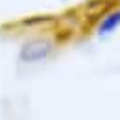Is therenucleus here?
<instances>
[{"mask_svg":"<svg viewBox=\"0 0 120 120\" xmlns=\"http://www.w3.org/2000/svg\"><path fill=\"white\" fill-rule=\"evenodd\" d=\"M56 52V41L46 35H35L22 41L17 52V59L20 65H41L48 61Z\"/></svg>","mask_w":120,"mask_h":120,"instance_id":"nucleus-1","label":"nucleus"},{"mask_svg":"<svg viewBox=\"0 0 120 120\" xmlns=\"http://www.w3.org/2000/svg\"><path fill=\"white\" fill-rule=\"evenodd\" d=\"M120 30V6L109 9L105 15L100 17V20L96 22L94 33L98 39H107L111 35H115Z\"/></svg>","mask_w":120,"mask_h":120,"instance_id":"nucleus-2","label":"nucleus"}]
</instances>
